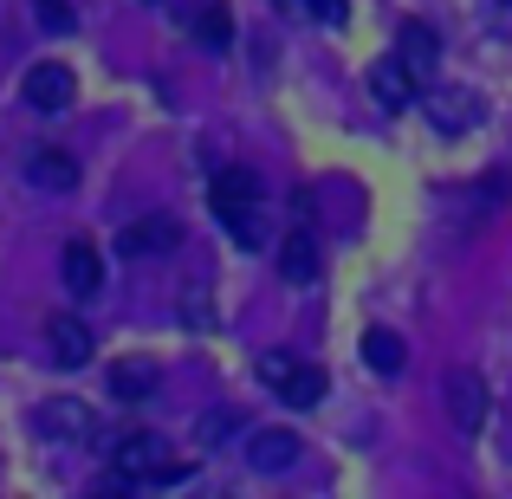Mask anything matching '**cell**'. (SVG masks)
<instances>
[{"instance_id": "22", "label": "cell", "mask_w": 512, "mask_h": 499, "mask_svg": "<svg viewBox=\"0 0 512 499\" xmlns=\"http://www.w3.org/2000/svg\"><path fill=\"white\" fill-rule=\"evenodd\" d=\"M506 7H512V0H506Z\"/></svg>"}, {"instance_id": "4", "label": "cell", "mask_w": 512, "mask_h": 499, "mask_svg": "<svg viewBox=\"0 0 512 499\" xmlns=\"http://www.w3.org/2000/svg\"><path fill=\"white\" fill-rule=\"evenodd\" d=\"M422 111H428V124H435L441 137H461V130H474L480 117H487V104H480L467 85H428Z\"/></svg>"}, {"instance_id": "16", "label": "cell", "mask_w": 512, "mask_h": 499, "mask_svg": "<svg viewBox=\"0 0 512 499\" xmlns=\"http://www.w3.org/2000/svg\"><path fill=\"white\" fill-rule=\"evenodd\" d=\"M26 175H33L46 195H72L78 188V163L65 150H33V163H26Z\"/></svg>"}, {"instance_id": "12", "label": "cell", "mask_w": 512, "mask_h": 499, "mask_svg": "<svg viewBox=\"0 0 512 499\" xmlns=\"http://www.w3.org/2000/svg\"><path fill=\"white\" fill-rule=\"evenodd\" d=\"M370 91H376V104H383V111H402V104L415 98V72L396 59V52H389V59L370 65Z\"/></svg>"}, {"instance_id": "1", "label": "cell", "mask_w": 512, "mask_h": 499, "mask_svg": "<svg viewBox=\"0 0 512 499\" xmlns=\"http://www.w3.org/2000/svg\"><path fill=\"white\" fill-rule=\"evenodd\" d=\"M260 201H266V182H260L253 169H221V175L208 182V208H214V221H221V227H227V234H234L247 253L266 240Z\"/></svg>"}, {"instance_id": "9", "label": "cell", "mask_w": 512, "mask_h": 499, "mask_svg": "<svg viewBox=\"0 0 512 499\" xmlns=\"http://www.w3.org/2000/svg\"><path fill=\"white\" fill-rule=\"evenodd\" d=\"M59 266H65V292H72V299H98L104 292V260H98L91 240H72V247L59 253Z\"/></svg>"}, {"instance_id": "2", "label": "cell", "mask_w": 512, "mask_h": 499, "mask_svg": "<svg viewBox=\"0 0 512 499\" xmlns=\"http://www.w3.org/2000/svg\"><path fill=\"white\" fill-rule=\"evenodd\" d=\"M111 480H117V493L175 487V480H188V461H182V454H169L156 435H124L111 448Z\"/></svg>"}, {"instance_id": "13", "label": "cell", "mask_w": 512, "mask_h": 499, "mask_svg": "<svg viewBox=\"0 0 512 499\" xmlns=\"http://www.w3.org/2000/svg\"><path fill=\"white\" fill-rule=\"evenodd\" d=\"M175 240H182V221L175 214H143V221H130V234H124V253H169Z\"/></svg>"}, {"instance_id": "17", "label": "cell", "mask_w": 512, "mask_h": 499, "mask_svg": "<svg viewBox=\"0 0 512 499\" xmlns=\"http://www.w3.org/2000/svg\"><path fill=\"white\" fill-rule=\"evenodd\" d=\"M188 33H195V46H214V52H221L227 39H234V20H227L221 0H195V7H188Z\"/></svg>"}, {"instance_id": "20", "label": "cell", "mask_w": 512, "mask_h": 499, "mask_svg": "<svg viewBox=\"0 0 512 499\" xmlns=\"http://www.w3.org/2000/svg\"><path fill=\"white\" fill-rule=\"evenodd\" d=\"M33 13H39V26H46V33H72V0H33Z\"/></svg>"}, {"instance_id": "21", "label": "cell", "mask_w": 512, "mask_h": 499, "mask_svg": "<svg viewBox=\"0 0 512 499\" xmlns=\"http://www.w3.org/2000/svg\"><path fill=\"white\" fill-rule=\"evenodd\" d=\"M305 7H312V13H318V20H331V26H338V20H344V0H305Z\"/></svg>"}, {"instance_id": "10", "label": "cell", "mask_w": 512, "mask_h": 499, "mask_svg": "<svg viewBox=\"0 0 512 499\" xmlns=\"http://www.w3.org/2000/svg\"><path fill=\"white\" fill-rule=\"evenodd\" d=\"M247 461L260 467V474H286V467L299 461V435H292V428H260V435L247 441Z\"/></svg>"}, {"instance_id": "14", "label": "cell", "mask_w": 512, "mask_h": 499, "mask_svg": "<svg viewBox=\"0 0 512 499\" xmlns=\"http://www.w3.org/2000/svg\"><path fill=\"white\" fill-rule=\"evenodd\" d=\"M156 383H163V370L150 357H117L111 363V396H124V402H143Z\"/></svg>"}, {"instance_id": "19", "label": "cell", "mask_w": 512, "mask_h": 499, "mask_svg": "<svg viewBox=\"0 0 512 499\" xmlns=\"http://www.w3.org/2000/svg\"><path fill=\"white\" fill-rule=\"evenodd\" d=\"M240 428H247V415H240V409H208L195 422V435L201 441H227V435H240Z\"/></svg>"}, {"instance_id": "15", "label": "cell", "mask_w": 512, "mask_h": 499, "mask_svg": "<svg viewBox=\"0 0 512 499\" xmlns=\"http://www.w3.org/2000/svg\"><path fill=\"white\" fill-rule=\"evenodd\" d=\"M46 337H52V357H59V370H85V363H91V331L78 325V318H52Z\"/></svg>"}, {"instance_id": "3", "label": "cell", "mask_w": 512, "mask_h": 499, "mask_svg": "<svg viewBox=\"0 0 512 499\" xmlns=\"http://www.w3.org/2000/svg\"><path fill=\"white\" fill-rule=\"evenodd\" d=\"M260 376H266V389H279V402H292V409H318V402H325V370L299 363L292 350H266Z\"/></svg>"}, {"instance_id": "6", "label": "cell", "mask_w": 512, "mask_h": 499, "mask_svg": "<svg viewBox=\"0 0 512 499\" xmlns=\"http://www.w3.org/2000/svg\"><path fill=\"white\" fill-rule=\"evenodd\" d=\"M441 402H448V422L461 428V435H474V428L487 422V383H480L474 370H448V383H441Z\"/></svg>"}, {"instance_id": "18", "label": "cell", "mask_w": 512, "mask_h": 499, "mask_svg": "<svg viewBox=\"0 0 512 499\" xmlns=\"http://www.w3.org/2000/svg\"><path fill=\"white\" fill-rule=\"evenodd\" d=\"M363 363H370L376 376H396L402 370V337L396 331H370L363 337Z\"/></svg>"}, {"instance_id": "7", "label": "cell", "mask_w": 512, "mask_h": 499, "mask_svg": "<svg viewBox=\"0 0 512 499\" xmlns=\"http://www.w3.org/2000/svg\"><path fill=\"white\" fill-rule=\"evenodd\" d=\"M279 273H286V286H318V227L299 221L286 240H279Z\"/></svg>"}, {"instance_id": "5", "label": "cell", "mask_w": 512, "mask_h": 499, "mask_svg": "<svg viewBox=\"0 0 512 499\" xmlns=\"http://www.w3.org/2000/svg\"><path fill=\"white\" fill-rule=\"evenodd\" d=\"M33 428L39 435H52V441H98V415L85 409V402H72V396H59V402H39L33 409Z\"/></svg>"}, {"instance_id": "8", "label": "cell", "mask_w": 512, "mask_h": 499, "mask_svg": "<svg viewBox=\"0 0 512 499\" xmlns=\"http://www.w3.org/2000/svg\"><path fill=\"white\" fill-rule=\"evenodd\" d=\"M26 104H33V111H65V104H72V91H78V78H72V65H59V59H46V65H33V72H26Z\"/></svg>"}, {"instance_id": "11", "label": "cell", "mask_w": 512, "mask_h": 499, "mask_svg": "<svg viewBox=\"0 0 512 499\" xmlns=\"http://www.w3.org/2000/svg\"><path fill=\"white\" fill-rule=\"evenodd\" d=\"M396 59L409 65L415 78H428V72H435V59H441V39H435V26H422V20H402V33H396Z\"/></svg>"}]
</instances>
